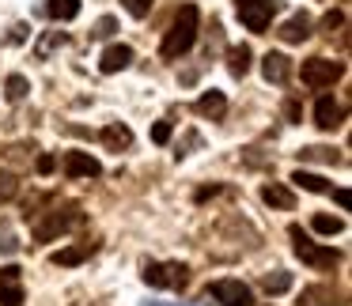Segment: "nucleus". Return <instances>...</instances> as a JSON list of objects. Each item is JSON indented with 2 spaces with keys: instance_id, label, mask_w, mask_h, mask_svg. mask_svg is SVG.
Wrapping results in <instances>:
<instances>
[{
  "instance_id": "nucleus-1",
  "label": "nucleus",
  "mask_w": 352,
  "mask_h": 306,
  "mask_svg": "<svg viewBox=\"0 0 352 306\" xmlns=\"http://www.w3.org/2000/svg\"><path fill=\"white\" fill-rule=\"evenodd\" d=\"M193 42H197V8L186 4V8L175 16V23H170V31H167V38H163L160 54L167 57V61H175V57L190 54Z\"/></svg>"
},
{
  "instance_id": "nucleus-2",
  "label": "nucleus",
  "mask_w": 352,
  "mask_h": 306,
  "mask_svg": "<svg viewBox=\"0 0 352 306\" xmlns=\"http://www.w3.org/2000/svg\"><path fill=\"white\" fill-rule=\"evenodd\" d=\"M23 215H27L31 235L38 238V242H54L57 235H65L69 227H76V223H80V212L72 204L54 208V212H23Z\"/></svg>"
},
{
  "instance_id": "nucleus-3",
  "label": "nucleus",
  "mask_w": 352,
  "mask_h": 306,
  "mask_svg": "<svg viewBox=\"0 0 352 306\" xmlns=\"http://www.w3.org/2000/svg\"><path fill=\"white\" fill-rule=\"evenodd\" d=\"M292 235V242H296V257L303 261V265H311V268H333L337 261H341V253L337 250H329V246H318V242H311V238L303 235V227H292L288 231Z\"/></svg>"
},
{
  "instance_id": "nucleus-4",
  "label": "nucleus",
  "mask_w": 352,
  "mask_h": 306,
  "mask_svg": "<svg viewBox=\"0 0 352 306\" xmlns=\"http://www.w3.org/2000/svg\"><path fill=\"white\" fill-rule=\"evenodd\" d=\"M303 84L311 87V91H326V87H333L337 80L344 76V64L341 61H329V57H311V61H303Z\"/></svg>"
},
{
  "instance_id": "nucleus-5",
  "label": "nucleus",
  "mask_w": 352,
  "mask_h": 306,
  "mask_svg": "<svg viewBox=\"0 0 352 306\" xmlns=\"http://www.w3.org/2000/svg\"><path fill=\"white\" fill-rule=\"evenodd\" d=\"M235 8H239V19H243L246 31L265 34L269 19H273V12H276V0H235Z\"/></svg>"
},
{
  "instance_id": "nucleus-6",
  "label": "nucleus",
  "mask_w": 352,
  "mask_h": 306,
  "mask_svg": "<svg viewBox=\"0 0 352 306\" xmlns=\"http://www.w3.org/2000/svg\"><path fill=\"white\" fill-rule=\"evenodd\" d=\"M144 283H152V287H186V283H190V268L186 265H155V261H148L144 265Z\"/></svg>"
},
{
  "instance_id": "nucleus-7",
  "label": "nucleus",
  "mask_w": 352,
  "mask_h": 306,
  "mask_svg": "<svg viewBox=\"0 0 352 306\" xmlns=\"http://www.w3.org/2000/svg\"><path fill=\"white\" fill-rule=\"evenodd\" d=\"M208 295H216L220 306H254V295L243 280H216L208 287Z\"/></svg>"
},
{
  "instance_id": "nucleus-8",
  "label": "nucleus",
  "mask_w": 352,
  "mask_h": 306,
  "mask_svg": "<svg viewBox=\"0 0 352 306\" xmlns=\"http://www.w3.org/2000/svg\"><path fill=\"white\" fill-rule=\"evenodd\" d=\"M0 306H23V268L19 265L0 268Z\"/></svg>"
},
{
  "instance_id": "nucleus-9",
  "label": "nucleus",
  "mask_w": 352,
  "mask_h": 306,
  "mask_svg": "<svg viewBox=\"0 0 352 306\" xmlns=\"http://www.w3.org/2000/svg\"><path fill=\"white\" fill-rule=\"evenodd\" d=\"M341 121H344V106L337 99H329V95H322V99L314 102V125L326 129V132H333Z\"/></svg>"
},
{
  "instance_id": "nucleus-10",
  "label": "nucleus",
  "mask_w": 352,
  "mask_h": 306,
  "mask_svg": "<svg viewBox=\"0 0 352 306\" xmlns=\"http://www.w3.org/2000/svg\"><path fill=\"white\" fill-rule=\"evenodd\" d=\"M261 76L269 80V84H276V87H284L292 80V61L284 54H273V49H269L265 57H261Z\"/></svg>"
},
{
  "instance_id": "nucleus-11",
  "label": "nucleus",
  "mask_w": 352,
  "mask_h": 306,
  "mask_svg": "<svg viewBox=\"0 0 352 306\" xmlns=\"http://www.w3.org/2000/svg\"><path fill=\"white\" fill-rule=\"evenodd\" d=\"M65 174L69 178H99L102 167H99V159H91L87 152H69L65 155Z\"/></svg>"
},
{
  "instance_id": "nucleus-12",
  "label": "nucleus",
  "mask_w": 352,
  "mask_h": 306,
  "mask_svg": "<svg viewBox=\"0 0 352 306\" xmlns=\"http://www.w3.org/2000/svg\"><path fill=\"white\" fill-rule=\"evenodd\" d=\"M311 31H314V23H311V16L307 12H299V16H292L288 23L280 27V42H288V46H299V42H307L311 38Z\"/></svg>"
},
{
  "instance_id": "nucleus-13",
  "label": "nucleus",
  "mask_w": 352,
  "mask_h": 306,
  "mask_svg": "<svg viewBox=\"0 0 352 306\" xmlns=\"http://www.w3.org/2000/svg\"><path fill=\"white\" fill-rule=\"evenodd\" d=\"M129 64H133V49L125 46V42H114V46H107V54H102L99 69L107 72V76H114V72L129 69Z\"/></svg>"
},
{
  "instance_id": "nucleus-14",
  "label": "nucleus",
  "mask_w": 352,
  "mask_h": 306,
  "mask_svg": "<svg viewBox=\"0 0 352 306\" xmlns=\"http://www.w3.org/2000/svg\"><path fill=\"white\" fill-rule=\"evenodd\" d=\"M91 253H95V242H80V246H69V250H57L50 261H54V265H61V268H72V265H84Z\"/></svg>"
},
{
  "instance_id": "nucleus-15",
  "label": "nucleus",
  "mask_w": 352,
  "mask_h": 306,
  "mask_svg": "<svg viewBox=\"0 0 352 306\" xmlns=\"http://www.w3.org/2000/svg\"><path fill=\"white\" fill-rule=\"evenodd\" d=\"M102 144H107L110 152H125V148L133 144V129L122 121H110L107 129H102Z\"/></svg>"
},
{
  "instance_id": "nucleus-16",
  "label": "nucleus",
  "mask_w": 352,
  "mask_h": 306,
  "mask_svg": "<svg viewBox=\"0 0 352 306\" xmlns=\"http://www.w3.org/2000/svg\"><path fill=\"white\" fill-rule=\"evenodd\" d=\"M261 200H265L269 208H284V212H292L296 208V197H292L288 185L273 182V185H261Z\"/></svg>"
},
{
  "instance_id": "nucleus-17",
  "label": "nucleus",
  "mask_w": 352,
  "mask_h": 306,
  "mask_svg": "<svg viewBox=\"0 0 352 306\" xmlns=\"http://www.w3.org/2000/svg\"><path fill=\"white\" fill-rule=\"evenodd\" d=\"M193 110H197L201 117H212L216 121V117H223V110H228V99H223V91H205Z\"/></svg>"
},
{
  "instance_id": "nucleus-18",
  "label": "nucleus",
  "mask_w": 352,
  "mask_h": 306,
  "mask_svg": "<svg viewBox=\"0 0 352 306\" xmlns=\"http://www.w3.org/2000/svg\"><path fill=\"white\" fill-rule=\"evenodd\" d=\"M65 42H69V34H65V31H46L38 42H34V57H38V61H46V57L54 54V49H61Z\"/></svg>"
},
{
  "instance_id": "nucleus-19",
  "label": "nucleus",
  "mask_w": 352,
  "mask_h": 306,
  "mask_svg": "<svg viewBox=\"0 0 352 306\" xmlns=\"http://www.w3.org/2000/svg\"><path fill=\"white\" fill-rule=\"evenodd\" d=\"M250 57H254L250 46H235L228 54V69H231V76H235V80H243L246 72H250Z\"/></svg>"
},
{
  "instance_id": "nucleus-20",
  "label": "nucleus",
  "mask_w": 352,
  "mask_h": 306,
  "mask_svg": "<svg viewBox=\"0 0 352 306\" xmlns=\"http://www.w3.org/2000/svg\"><path fill=\"white\" fill-rule=\"evenodd\" d=\"M292 182H296L299 189H307V193H329V182L322 174H311V170H296Z\"/></svg>"
},
{
  "instance_id": "nucleus-21",
  "label": "nucleus",
  "mask_w": 352,
  "mask_h": 306,
  "mask_svg": "<svg viewBox=\"0 0 352 306\" xmlns=\"http://www.w3.org/2000/svg\"><path fill=\"white\" fill-rule=\"evenodd\" d=\"M261 287L269 291V295H284V291H292V272H265L261 276Z\"/></svg>"
},
{
  "instance_id": "nucleus-22",
  "label": "nucleus",
  "mask_w": 352,
  "mask_h": 306,
  "mask_svg": "<svg viewBox=\"0 0 352 306\" xmlns=\"http://www.w3.org/2000/svg\"><path fill=\"white\" fill-rule=\"evenodd\" d=\"M46 16L50 19H76L80 16V0H50Z\"/></svg>"
},
{
  "instance_id": "nucleus-23",
  "label": "nucleus",
  "mask_w": 352,
  "mask_h": 306,
  "mask_svg": "<svg viewBox=\"0 0 352 306\" xmlns=\"http://www.w3.org/2000/svg\"><path fill=\"white\" fill-rule=\"evenodd\" d=\"M311 227L318 231V235H341V231H344V220H341V215H326V212H318V215L311 220Z\"/></svg>"
},
{
  "instance_id": "nucleus-24",
  "label": "nucleus",
  "mask_w": 352,
  "mask_h": 306,
  "mask_svg": "<svg viewBox=\"0 0 352 306\" xmlns=\"http://www.w3.org/2000/svg\"><path fill=\"white\" fill-rule=\"evenodd\" d=\"M27 91H31V84H27L23 76H8V84H4V95H8V102H23Z\"/></svg>"
},
{
  "instance_id": "nucleus-25",
  "label": "nucleus",
  "mask_w": 352,
  "mask_h": 306,
  "mask_svg": "<svg viewBox=\"0 0 352 306\" xmlns=\"http://www.w3.org/2000/svg\"><path fill=\"white\" fill-rule=\"evenodd\" d=\"M16 193H19V178L12 170H0V204H8Z\"/></svg>"
},
{
  "instance_id": "nucleus-26",
  "label": "nucleus",
  "mask_w": 352,
  "mask_h": 306,
  "mask_svg": "<svg viewBox=\"0 0 352 306\" xmlns=\"http://www.w3.org/2000/svg\"><path fill=\"white\" fill-rule=\"evenodd\" d=\"M299 159L303 163H337V152H329V148H303V152H299Z\"/></svg>"
},
{
  "instance_id": "nucleus-27",
  "label": "nucleus",
  "mask_w": 352,
  "mask_h": 306,
  "mask_svg": "<svg viewBox=\"0 0 352 306\" xmlns=\"http://www.w3.org/2000/svg\"><path fill=\"white\" fill-rule=\"evenodd\" d=\"M118 31V19L114 16H102L99 23H95V31H91V38H110V34Z\"/></svg>"
},
{
  "instance_id": "nucleus-28",
  "label": "nucleus",
  "mask_w": 352,
  "mask_h": 306,
  "mask_svg": "<svg viewBox=\"0 0 352 306\" xmlns=\"http://www.w3.org/2000/svg\"><path fill=\"white\" fill-rule=\"evenodd\" d=\"M122 4H125V12L137 16V19H144L148 12H152V0H122Z\"/></svg>"
},
{
  "instance_id": "nucleus-29",
  "label": "nucleus",
  "mask_w": 352,
  "mask_h": 306,
  "mask_svg": "<svg viewBox=\"0 0 352 306\" xmlns=\"http://www.w3.org/2000/svg\"><path fill=\"white\" fill-rule=\"evenodd\" d=\"M337 27H344V12H326V19H322V31L333 34Z\"/></svg>"
},
{
  "instance_id": "nucleus-30",
  "label": "nucleus",
  "mask_w": 352,
  "mask_h": 306,
  "mask_svg": "<svg viewBox=\"0 0 352 306\" xmlns=\"http://www.w3.org/2000/svg\"><path fill=\"white\" fill-rule=\"evenodd\" d=\"M152 140H155V144H167V140H170V121H155L152 125Z\"/></svg>"
},
{
  "instance_id": "nucleus-31",
  "label": "nucleus",
  "mask_w": 352,
  "mask_h": 306,
  "mask_svg": "<svg viewBox=\"0 0 352 306\" xmlns=\"http://www.w3.org/2000/svg\"><path fill=\"white\" fill-rule=\"evenodd\" d=\"M54 167H57L54 155H38V174H54Z\"/></svg>"
},
{
  "instance_id": "nucleus-32",
  "label": "nucleus",
  "mask_w": 352,
  "mask_h": 306,
  "mask_svg": "<svg viewBox=\"0 0 352 306\" xmlns=\"http://www.w3.org/2000/svg\"><path fill=\"white\" fill-rule=\"evenodd\" d=\"M16 250H19L16 235H4V238H0V253H16Z\"/></svg>"
},
{
  "instance_id": "nucleus-33",
  "label": "nucleus",
  "mask_w": 352,
  "mask_h": 306,
  "mask_svg": "<svg viewBox=\"0 0 352 306\" xmlns=\"http://www.w3.org/2000/svg\"><path fill=\"white\" fill-rule=\"evenodd\" d=\"M333 200L337 208H349V189H333Z\"/></svg>"
},
{
  "instance_id": "nucleus-34",
  "label": "nucleus",
  "mask_w": 352,
  "mask_h": 306,
  "mask_svg": "<svg viewBox=\"0 0 352 306\" xmlns=\"http://www.w3.org/2000/svg\"><path fill=\"white\" fill-rule=\"evenodd\" d=\"M23 38H27V27L16 23V27H12V42H23Z\"/></svg>"
}]
</instances>
